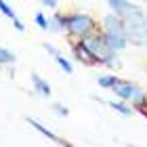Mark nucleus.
I'll list each match as a JSON object with an SVG mask.
<instances>
[{
	"label": "nucleus",
	"instance_id": "nucleus-1",
	"mask_svg": "<svg viewBox=\"0 0 147 147\" xmlns=\"http://www.w3.org/2000/svg\"><path fill=\"white\" fill-rule=\"evenodd\" d=\"M78 44L82 46V51L88 57L90 65H105V67H120V59L118 53L111 49L105 40L103 32L97 30L92 34H86L82 38H78Z\"/></svg>",
	"mask_w": 147,
	"mask_h": 147
},
{
	"label": "nucleus",
	"instance_id": "nucleus-2",
	"mask_svg": "<svg viewBox=\"0 0 147 147\" xmlns=\"http://www.w3.org/2000/svg\"><path fill=\"white\" fill-rule=\"evenodd\" d=\"M122 25H124V34L128 38V44L147 46V15L139 4L126 15H122Z\"/></svg>",
	"mask_w": 147,
	"mask_h": 147
},
{
	"label": "nucleus",
	"instance_id": "nucleus-3",
	"mask_svg": "<svg viewBox=\"0 0 147 147\" xmlns=\"http://www.w3.org/2000/svg\"><path fill=\"white\" fill-rule=\"evenodd\" d=\"M101 32L107 44L111 46L116 53H122L126 46H128V38L124 34V25H122V17L116 15V13H109L101 19Z\"/></svg>",
	"mask_w": 147,
	"mask_h": 147
},
{
	"label": "nucleus",
	"instance_id": "nucleus-4",
	"mask_svg": "<svg viewBox=\"0 0 147 147\" xmlns=\"http://www.w3.org/2000/svg\"><path fill=\"white\" fill-rule=\"evenodd\" d=\"M97 32V21L86 13H69L67 15V34L74 38H82Z\"/></svg>",
	"mask_w": 147,
	"mask_h": 147
},
{
	"label": "nucleus",
	"instance_id": "nucleus-5",
	"mask_svg": "<svg viewBox=\"0 0 147 147\" xmlns=\"http://www.w3.org/2000/svg\"><path fill=\"white\" fill-rule=\"evenodd\" d=\"M25 122H28V124H30V126H32V128H34V130H38V132H40V135H42V137H46V139H49V141L57 143V145H69V141H65V139H61V137L57 135V132L49 130V128H46L44 124H40L38 120H34V118H30V116H28V118H25Z\"/></svg>",
	"mask_w": 147,
	"mask_h": 147
},
{
	"label": "nucleus",
	"instance_id": "nucleus-6",
	"mask_svg": "<svg viewBox=\"0 0 147 147\" xmlns=\"http://www.w3.org/2000/svg\"><path fill=\"white\" fill-rule=\"evenodd\" d=\"M32 84H34V90L38 92L42 99H51L53 97V88H51V84L46 82V80L42 78V76H38L36 71H32Z\"/></svg>",
	"mask_w": 147,
	"mask_h": 147
},
{
	"label": "nucleus",
	"instance_id": "nucleus-7",
	"mask_svg": "<svg viewBox=\"0 0 147 147\" xmlns=\"http://www.w3.org/2000/svg\"><path fill=\"white\" fill-rule=\"evenodd\" d=\"M135 82H128V80H120V82L113 86V95H116L118 99H122V101H130L132 99V92H135Z\"/></svg>",
	"mask_w": 147,
	"mask_h": 147
},
{
	"label": "nucleus",
	"instance_id": "nucleus-8",
	"mask_svg": "<svg viewBox=\"0 0 147 147\" xmlns=\"http://www.w3.org/2000/svg\"><path fill=\"white\" fill-rule=\"evenodd\" d=\"M49 32H53V34H67V15L55 13L49 19Z\"/></svg>",
	"mask_w": 147,
	"mask_h": 147
},
{
	"label": "nucleus",
	"instance_id": "nucleus-9",
	"mask_svg": "<svg viewBox=\"0 0 147 147\" xmlns=\"http://www.w3.org/2000/svg\"><path fill=\"white\" fill-rule=\"evenodd\" d=\"M105 2H107V6H109V11L111 13H116V15H126V13L128 11H132L135 9V2H130V0H105Z\"/></svg>",
	"mask_w": 147,
	"mask_h": 147
},
{
	"label": "nucleus",
	"instance_id": "nucleus-10",
	"mask_svg": "<svg viewBox=\"0 0 147 147\" xmlns=\"http://www.w3.org/2000/svg\"><path fill=\"white\" fill-rule=\"evenodd\" d=\"M107 105H109L111 109H116L120 116H126V118L132 116V107L126 101H122V99H120V101H107Z\"/></svg>",
	"mask_w": 147,
	"mask_h": 147
},
{
	"label": "nucleus",
	"instance_id": "nucleus-11",
	"mask_svg": "<svg viewBox=\"0 0 147 147\" xmlns=\"http://www.w3.org/2000/svg\"><path fill=\"white\" fill-rule=\"evenodd\" d=\"M120 82V78L118 76H113V74H103V76H99L97 78V84L101 86V88H113V86H116Z\"/></svg>",
	"mask_w": 147,
	"mask_h": 147
},
{
	"label": "nucleus",
	"instance_id": "nucleus-12",
	"mask_svg": "<svg viewBox=\"0 0 147 147\" xmlns=\"http://www.w3.org/2000/svg\"><path fill=\"white\" fill-rule=\"evenodd\" d=\"M15 61H17L15 53L9 51V49H2V46H0V67H2V65H13Z\"/></svg>",
	"mask_w": 147,
	"mask_h": 147
},
{
	"label": "nucleus",
	"instance_id": "nucleus-13",
	"mask_svg": "<svg viewBox=\"0 0 147 147\" xmlns=\"http://www.w3.org/2000/svg\"><path fill=\"white\" fill-rule=\"evenodd\" d=\"M55 61H57L59 67H61V71H63V74H74V65H71V61H69V59H65L61 53H59V55L55 57Z\"/></svg>",
	"mask_w": 147,
	"mask_h": 147
},
{
	"label": "nucleus",
	"instance_id": "nucleus-14",
	"mask_svg": "<svg viewBox=\"0 0 147 147\" xmlns=\"http://www.w3.org/2000/svg\"><path fill=\"white\" fill-rule=\"evenodd\" d=\"M34 23H36L42 32H49V19H46V15H44L42 11H38L36 15H34Z\"/></svg>",
	"mask_w": 147,
	"mask_h": 147
},
{
	"label": "nucleus",
	"instance_id": "nucleus-15",
	"mask_svg": "<svg viewBox=\"0 0 147 147\" xmlns=\"http://www.w3.org/2000/svg\"><path fill=\"white\" fill-rule=\"evenodd\" d=\"M0 13H2L4 17H9L11 21H15V19H19V17H17V13L13 11V6H11V4H6L4 0H0Z\"/></svg>",
	"mask_w": 147,
	"mask_h": 147
},
{
	"label": "nucleus",
	"instance_id": "nucleus-16",
	"mask_svg": "<svg viewBox=\"0 0 147 147\" xmlns=\"http://www.w3.org/2000/svg\"><path fill=\"white\" fill-rule=\"evenodd\" d=\"M51 107H53V111H55L57 116H61V118H67V116H69V109L65 107L63 103H53Z\"/></svg>",
	"mask_w": 147,
	"mask_h": 147
},
{
	"label": "nucleus",
	"instance_id": "nucleus-17",
	"mask_svg": "<svg viewBox=\"0 0 147 147\" xmlns=\"http://www.w3.org/2000/svg\"><path fill=\"white\" fill-rule=\"evenodd\" d=\"M44 49H46V53H49L51 57H57L59 55V49H57V46H53L51 42H44Z\"/></svg>",
	"mask_w": 147,
	"mask_h": 147
},
{
	"label": "nucleus",
	"instance_id": "nucleus-18",
	"mask_svg": "<svg viewBox=\"0 0 147 147\" xmlns=\"http://www.w3.org/2000/svg\"><path fill=\"white\" fill-rule=\"evenodd\" d=\"M40 4H42V6H46V9H57L59 0H40Z\"/></svg>",
	"mask_w": 147,
	"mask_h": 147
},
{
	"label": "nucleus",
	"instance_id": "nucleus-19",
	"mask_svg": "<svg viewBox=\"0 0 147 147\" xmlns=\"http://www.w3.org/2000/svg\"><path fill=\"white\" fill-rule=\"evenodd\" d=\"M13 28L23 34V32H25V23H23V21H19V19H15V21H13Z\"/></svg>",
	"mask_w": 147,
	"mask_h": 147
}]
</instances>
